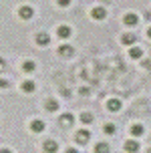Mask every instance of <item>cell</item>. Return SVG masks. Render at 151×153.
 Instances as JSON below:
<instances>
[{
	"label": "cell",
	"mask_w": 151,
	"mask_h": 153,
	"mask_svg": "<svg viewBox=\"0 0 151 153\" xmlns=\"http://www.w3.org/2000/svg\"><path fill=\"white\" fill-rule=\"evenodd\" d=\"M89 141H91V131H87V129L77 131V143H81V145H87Z\"/></svg>",
	"instance_id": "1"
},
{
	"label": "cell",
	"mask_w": 151,
	"mask_h": 153,
	"mask_svg": "<svg viewBox=\"0 0 151 153\" xmlns=\"http://www.w3.org/2000/svg\"><path fill=\"white\" fill-rule=\"evenodd\" d=\"M45 121H40V119H34V121L30 123V129L34 131V133H42V131H45Z\"/></svg>",
	"instance_id": "2"
},
{
	"label": "cell",
	"mask_w": 151,
	"mask_h": 153,
	"mask_svg": "<svg viewBox=\"0 0 151 153\" xmlns=\"http://www.w3.org/2000/svg\"><path fill=\"white\" fill-rule=\"evenodd\" d=\"M45 151L46 153H57L59 151V145H57V141H53V139H48V141H45Z\"/></svg>",
	"instance_id": "3"
},
{
	"label": "cell",
	"mask_w": 151,
	"mask_h": 153,
	"mask_svg": "<svg viewBox=\"0 0 151 153\" xmlns=\"http://www.w3.org/2000/svg\"><path fill=\"white\" fill-rule=\"evenodd\" d=\"M73 123H75V117H73L71 113H65L62 117H60V125H62V127H71Z\"/></svg>",
	"instance_id": "4"
},
{
	"label": "cell",
	"mask_w": 151,
	"mask_h": 153,
	"mask_svg": "<svg viewBox=\"0 0 151 153\" xmlns=\"http://www.w3.org/2000/svg\"><path fill=\"white\" fill-rule=\"evenodd\" d=\"M107 109H109L111 113H117V111L121 109V101L119 99H111L109 103H107Z\"/></svg>",
	"instance_id": "5"
},
{
	"label": "cell",
	"mask_w": 151,
	"mask_h": 153,
	"mask_svg": "<svg viewBox=\"0 0 151 153\" xmlns=\"http://www.w3.org/2000/svg\"><path fill=\"white\" fill-rule=\"evenodd\" d=\"M139 149H141V147H139V143H137V141H133V139L125 143V151H129V153H137Z\"/></svg>",
	"instance_id": "6"
},
{
	"label": "cell",
	"mask_w": 151,
	"mask_h": 153,
	"mask_svg": "<svg viewBox=\"0 0 151 153\" xmlns=\"http://www.w3.org/2000/svg\"><path fill=\"white\" fill-rule=\"evenodd\" d=\"M48 42H51V36H48L46 32H40V34L36 36V45H40V46H46Z\"/></svg>",
	"instance_id": "7"
},
{
	"label": "cell",
	"mask_w": 151,
	"mask_h": 153,
	"mask_svg": "<svg viewBox=\"0 0 151 153\" xmlns=\"http://www.w3.org/2000/svg\"><path fill=\"white\" fill-rule=\"evenodd\" d=\"M135 40H137V36L131 34V32H127V34L121 36V42H123V45H135Z\"/></svg>",
	"instance_id": "8"
},
{
	"label": "cell",
	"mask_w": 151,
	"mask_h": 153,
	"mask_svg": "<svg viewBox=\"0 0 151 153\" xmlns=\"http://www.w3.org/2000/svg\"><path fill=\"white\" fill-rule=\"evenodd\" d=\"M71 28H68V26H59V30H57V36L59 38H68L71 36Z\"/></svg>",
	"instance_id": "9"
},
{
	"label": "cell",
	"mask_w": 151,
	"mask_h": 153,
	"mask_svg": "<svg viewBox=\"0 0 151 153\" xmlns=\"http://www.w3.org/2000/svg\"><path fill=\"white\" fill-rule=\"evenodd\" d=\"M131 135H133V137H141V135H143V125H141V123L133 125V127H131Z\"/></svg>",
	"instance_id": "10"
},
{
	"label": "cell",
	"mask_w": 151,
	"mask_h": 153,
	"mask_svg": "<svg viewBox=\"0 0 151 153\" xmlns=\"http://www.w3.org/2000/svg\"><path fill=\"white\" fill-rule=\"evenodd\" d=\"M34 89H36L34 81H24V83H22V91H24V93H32Z\"/></svg>",
	"instance_id": "11"
},
{
	"label": "cell",
	"mask_w": 151,
	"mask_h": 153,
	"mask_svg": "<svg viewBox=\"0 0 151 153\" xmlns=\"http://www.w3.org/2000/svg\"><path fill=\"white\" fill-rule=\"evenodd\" d=\"M137 22H139L137 14H127V16H125V24H127V26H135Z\"/></svg>",
	"instance_id": "12"
},
{
	"label": "cell",
	"mask_w": 151,
	"mask_h": 153,
	"mask_svg": "<svg viewBox=\"0 0 151 153\" xmlns=\"http://www.w3.org/2000/svg\"><path fill=\"white\" fill-rule=\"evenodd\" d=\"M34 69H36V65H34L32 61H24L22 62V71H24V73H32Z\"/></svg>",
	"instance_id": "13"
},
{
	"label": "cell",
	"mask_w": 151,
	"mask_h": 153,
	"mask_svg": "<svg viewBox=\"0 0 151 153\" xmlns=\"http://www.w3.org/2000/svg\"><path fill=\"white\" fill-rule=\"evenodd\" d=\"M129 56H131V59H141V56H143V51L137 48V46H133V48L129 51Z\"/></svg>",
	"instance_id": "14"
},
{
	"label": "cell",
	"mask_w": 151,
	"mask_h": 153,
	"mask_svg": "<svg viewBox=\"0 0 151 153\" xmlns=\"http://www.w3.org/2000/svg\"><path fill=\"white\" fill-rule=\"evenodd\" d=\"M20 16H22L24 20H28L30 16H32V8H30V6H24V8H20Z\"/></svg>",
	"instance_id": "15"
},
{
	"label": "cell",
	"mask_w": 151,
	"mask_h": 153,
	"mask_svg": "<svg viewBox=\"0 0 151 153\" xmlns=\"http://www.w3.org/2000/svg\"><path fill=\"white\" fill-rule=\"evenodd\" d=\"M95 153H109V145L107 143H97L95 145Z\"/></svg>",
	"instance_id": "16"
},
{
	"label": "cell",
	"mask_w": 151,
	"mask_h": 153,
	"mask_svg": "<svg viewBox=\"0 0 151 153\" xmlns=\"http://www.w3.org/2000/svg\"><path fill=\"white\" fill-rule=\"evenodd\" d=\"M46 111H51V113H53V111H59V103H57V101H46Z\"/></svg>",
	"instance_id": "17"
},
{
	"label": "cell",
	"mask_w": 151,
	"mask_h": 153,
	"mask_svg": "<svg viewBox=\"0 0 151 153\" xmlns=\"http://www.w3.org/2000/svg\"><path fill=\"white\" fill-rule=\"evenodd\" d=\"M93 18H97V20L105 18V10H103V8H95V10H93Z\"/></svg>",
	"instance_id": "18"
},
{
	"label": "cell",
	"mask_w": 151,
	"mask_h": 153,
	"mask_svg": "<svg viewBox=\"0 0 151 153\" xmlns=\"http://www.w3.org/2000/svg\"><path fill=\"white\" fill-rule=\"evenodd\" d=\"M59 53L60 54H65V56H68V54H73V46H67V45H62L59 48Z\"/></svg>",
	"instance_id": "19"
},
{
	"label": "cell",
	"mask_w": 151,
	"mask_h": 153,
	"mask_svg": "<svg viewBox=\"0 0 151 153\" xmlns=\"http://www.w3.org/2000/svg\"><path fill=\"white\" fill-rule=\"evenodd\" d=\"M81 123H85V125L93 123V115H91V113H83V115H81Z\"/></svg>",
	"instance_id": "20"
},
{
	"label": "cell",
	"mask_w": 151,
	"mask_h": 153,
	"mask_svg": "<svg viewBox=\"0 0 151 153\" xmlns=\"http://www.w3.org/2000/svg\"><path fill=\"white\" fill-rule=\"evenodd\" d=\"M105 133H107V135H113V133H115V125H111V123L105 125Z\"/></svg>",
	"instance_id": "21"
},
{
	"label": "cell",
	"mask_w": 151,
	"mask_h": 153,
	"mask_svg": "<svg viewBox=\"0 0 151 153\" xmlns=\"http://www.w3.org/2000/svg\"><path fill=\"white\" fill-rule=\"evenodd\" d=\"M59 4L60 6H68V0H59Z\"/></svg>",
	"instance_id": "22"
},
{
	"label": "cell",
	"mask_w": 151,
	"mask_h": 153,
	"mask_svg": "<svg viewBox=\"0 0 151 153\" xmlns=\"http://www.w3.org/2000/svg\"><path fill=\"white\" fill-rule=\"evenodd\" d=\"M2 71H4V61L0 59V73H2Z\"/></svg>",
	"instance_id": "23"
},
{
	"label": "cell",
	"mask_w": 151,
	"mask_h": 153,
	"mask_svg": "<svg viewBox=\"0 0 151 153\" xmlns=\"http://www.w3.org/2000/svg\"><path fill=\"white\" fill-rule=\"evenodd\" d=\"M6 85H8L6 81H2V79H0V89H2V87H6Z\"/></svg>",
	"instance_id": "24"
},
{
	"label": "cell",
	"mask_w": 151,
	"mask_h": 153,
	"mask_svg": "<svg viewBox=\"0 0 151 153\" xmlns=\"http://www.w3.org/2000/svg\"><path fill=\"white\" fill-rule=\"evenodd\" d=\"M67 153H79V151H77V149H73V147H71V149H68Z\"/></svg>",
	"instance_id": "25"
},
{
	"label": "cell",
	"mask_w": 151,
	"mask_h": 153,
	"mask_svg": "<svg viewBox=\"0 0 151 153\" xmlns=\"http://www.w3.org/2000/svg\"><path fill=\"white\" fill-rule=\"evenodd\" d=\"M0 153H12V151H10V149H2Z\"/></svg>",
	"instance_id": "26"
},
{
	"label": "cell",
	"mask_w": 151,
	"mask_h": 153,
	"mask_svg": "<svg viewBox=\"0 0 151 153\" xmlns=\"http://www.w3.org/2000/svg\"><path fill=\"white\" fill-rule=\"evenodd\" d=\"M147 34H149V36H151V28H149V30H147Z\"/></svg>",
	"instance_id": "27"
},
{
	"label": "cell",
	"mask_w": 151,
	"mask_h": 153,
	"mask_svg": "<svg viewBox=\"0 0 151 153\" xmlns=\"http://www.w3.org/2000/svg\"><path fill=\"white\" fill-rule=\"evenodd\" d=\"M147 153H151V149H149V151H147Z\"/></svg>",
	"instance_id": "28"
}]
</instances>
